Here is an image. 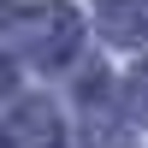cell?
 Masks as SVG:
<instances>
[{
  "instance_id": "6da1fadb",
  "label": "cell",
  "mask_w": 148,
  "mask_h": 148,
  "mask_svg": "<svg viewBox=\"0 0 148 148\" xmlns=\"http://www.w3.org/2000/svg\"><path fill=\"white\" fill-rule=\"evenodd\" d=\"M18 42H24V53L36 59V65H65L71 53H77V42H83V18L71 6H36L30 18L18 24Z\"/></svg>"
},
{
  "instance_id": "7a4b0ae2",
  "label": "cell",
  "mask_w": 148,
  "mask_h": 148,
  "mask_svg": "<svg viewBox=\"0 0 148 148\" xmlns=\"http://www.w3.org/2000/svg\"><path fill=\"white\" fill-rule=\"evenodd\" d=\"M0 148H65V125H59V107L47 95H30L6 113L0 125Z\"/></svg>"
},
{
  "instance_id": "3957f363",
  "label": "cell",
  "mask_w": 148,
  "mask_h": 148,
  "mask_svg": "<svg viewBox=\"0 0 148 148\" xmlns=\"http://www.w3.org/2000/svg\"><path fill=\"white\" fill-rule=\"evenodd\" d=\"M95 18H101L107 42L136 47L142 36H148V0H95Z\"/></svg>"
},
{
  "instance_id": "277c9868",
  "label": "cell",
  "mask_w": 148,
  "mask_h": 148,
  "mask_svg": "<svg viewBox=\"0 0 148 148\" xmlns=\"http://www.w3.org/2000/svg\"><path fill=\"white\" fill-rule=\"evenodd\" d=\"M125 101H130V113H136L142 125H148V59H142L136 71H130V83H125Z\"/></svg>"
},
{
  "instance_id": "5b68a950",
  "label": "cell",
  "mask_w": 148,
  "mask_h": 148,
  "mask_svg": "<svg viewBox=\"0 0 148 148\" xmlns=\"http://www.w3.org/2000/svg\"><path fill=\"white\" fill-rule=\"evenodd\" d=\"M12 89H18V65H12V59H0V101H6Z\"/></svg>"
},
{
  "instance_id": "8992f818",
  "label": "cell",
  "mask_w": 148,
  "mask_h": 148,
  "mask_svg": "<svg viewBox=\"0 0 148 148\" xmlns=\"http://www.w3.org/2000/svg\"><path fill=\"white\" fill-rule=\"evenodd\" d=\"M18 6H24V0H0V24H6L12 12H18Z\"/></svg>"
}]
</instances>
